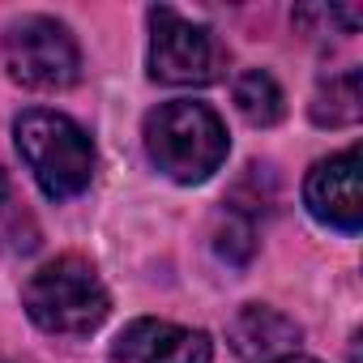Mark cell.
Instances as JSON below:
<instances>
[{"label": "cell", "instance_id": "6da1fadb", "mask_svg": "<svg viewBox=\"0 0 363 363\" xmlns=\"http://www.w3.org/2000/svg\"><path fill=\"white\" fill-rule=\"evenodd\" d=\"M145 154L175 184H201L227 162V124L210 103L171 99L145 116Z\"/></svg>", "mask_w": 363, "mask_h": 363}, {"label": "cell", "instance_id": "7a4b0ae2", "mask_svg": "<svg viewBox=\"0 0 363 363\" xmlns=\"http://www.w3.org/2000/svg\"><path fill=\"white\" fill-rule=\"evenodd\" d=\"M13 141L35 184L52 201H69L90 189L94 179V141L90 133L52 107H30L13 120Z\"/></svg>", "mask_w": 363, "mask_h": 363}, {"label": "cell", "instance_id": "3957f363", "mask_svg": "<svg viewBox=\"0 0 363 363\" xmlns=\"http://www.w3.org/2000/svg\"><path fill=\"white\" fill-rule=\"evenodd\" d=\"M22 308L26 316L56 337H86L94 333L107 312H111V295L99 278V269L86 257H56L48 265H39L26 286H22Z\"/></svg>", "mask_w": 363, "mask_h": 363}, {"label": "cell", "instance_id": "277c9868", "mask_svg": "<svg viewBox=\"0 0 363 363\" xmlns=\"http://www.w3.org/2000/svg\"><path fill=\"white\" fill-rule=\"evenodd\" d=\"M227 48L201 22H189L167 5L150 9V77L162 86H214L227 73Z\"/></svg>", "mask_w": 363, "mask_h": 363}, {"label": "cell", "instance_id": "5b68a950", "mask_svg": "<svg viewBox=\"0 0 363 363\" xmlns=\"http://www.w3.org/2000/svg\"><path fill=\"white\" fill-rule=\"evenodd\" d=\"M0 65L26 90H69L82 77V52L65 22L30 13L0 39Z\"/></svg>", "mask_w": 363, "mask_h": 363}, {"label": "cell", "instance_id": "8992f818", "mask_svg": "<svg viewBox=\"0 0 363 363\" xmlns=\"http://www.w3.org/2000/svg\"><path fill=\"white\" fill-rule=\"evenodd\" d=\"M359 171H363V158H359V145L333 154V158H320L308 179H303V206L316 223L333 227V231H346L354 235L363 227V189H359Z\"/></svg>", "mask_w": 363, "mask_h": 363}, {"label": "cell", "instance_id": "52a82bcc", "mask_svg": "<svg viewBox=\"0 0 363 363\" xmlns=\"http://www.w3.org/2000/svg\"><path fill=\"white\" fill-rule=\"evenodd\" d=\"M214 342L201 329H184L171 320H128L111 342V363H210Z\"/></svg>", "mask_w": 363, "mask_h": 363}, {"label": "cell", "instance_id": "ba28073f", "mask_svg": "<svg viewBox=\"0 0 363 363\" xmlns=\"http://www.w3.org/2000/svg\"><path fill=\"white\" fill-rule=\"evenodd\" d=\"M231 342L244 359H274L286 354L299 342V325L265 303H248L235 320H231Z\"/></svg>", "mask_w": 363, "mask_h": 363}, {"label": "cell", "instance_id": "9c48e42d", "mask_svg": "<svg viewBox=\"0 0 363 363\" xmlns=\"http://www.w3.org/2000/svg\"><path fill=\"white\" fill-rule=\"evenodd\" d=\"M363 116V77L359 69H346L329 82H320V90L312 94V120L320 128H350Z\"/></svg>", "mask_w": 363, "mask_h": 363}, {"label": "cell", "instance_id": "30bf717a", "mask_svg": "<svg viewBox=\"0 0 363 363\" xmlns=\"http://www.w3.org/2000/svg\"><path fill=\"white\" fill-rule=\"evenodd\" d=\"M235 107H240V116H244L248 124L269 128V124H278V120H282L286 99H282L278 82H274L265 69H248V73H240V77H235Z\"/></svg>", "mask_w": 363, "mask_h": 363}, {"label": "cell", "instance_id": "8fae6325", "mask_svg": "<svg viewBox=\"0 0 363 363\" xmlns=\"http://www.w3.org/2000/svg\"><path fill=\"white\" fill-rule=\"evenodd\" d=\"M214 248H218V257H227L231 265H248V257L257 252V223L244 218V214H235V210H227V223L218 227Z\"/></svg>", "mask_w": 363, "mask_h": 363}, {"label": "cell", "instance_id": "7c38bea8", "mask_svg": "<svg viewBox=\"0 0 363 363\" xmlns=\"http://www.w3.org/2000/svg\"><path fill=\"white\" fill-rule=\"evenodd\" d=\"M265 363H320V359H312V354H295V350H286V354H274V359H265Z\"/></svg>", "mask_w": 363, "mask_h": 363}, {"label": "cell", "instance_id": "4fadbf2b", "mask_svg": "<svg viewBox=\"0 0 363 363\" xmlns=\"http://www.w3.org/2000/svg\"><path fill=\"white\" fill-rule=\"evenodd\" d=\"M5 206H9V184H5V171H0V227H5Z\"/></svg>", "mask_w": 363, "mask_h": 363}]
</instances>
